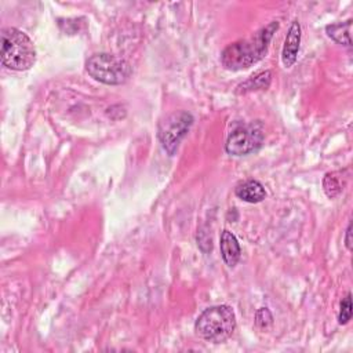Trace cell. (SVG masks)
I'll use <instances>...</instances> for the list:
<instances>
[{
	"instance_id": "6da1fadb",
	"label": "cell",
	"mask_w": 353,
	"mask_h": 353,
	"mask_svg": "<svg viewBox=\"0 0 353 353\" xmlns=\"http://www.w3.org/2000/svg\"><path fill=\"white\" fill-rule=\"evenodd\" d=\"M277 30L279 23L272 21L269 25L258 31L253 38L229 45L221 54L223 65L229 71H242L250 68L265 57L273 34Z\"/></svg>"
},
{
	"instance_id": "7a4b0ae2",
	"label": "cell",
	"mask_w": 353,
	"mask_h": 353,
	"mask_svg": "<svg viewBox=\"0 0 353 353\" xmlns=\"http://www.w3.org/2000/svg\"><path fill=\"white\" fill-rule=\"evenodd\" d=\"M36 62L34 42L17 28L2 31V64L12 71H28Z\"/></svg>"
},
{
	"instance_id": "3957f363",
	"label": "cell",
	"mask_w": 353,
	"mask_h": 353,
	"mask_svg": "<svg viewBox=\"0 0 353 353\" xmlns=\"http://www.w3.org/2000/svg\"><path fill=\"white\" fill-rule=\"evenodd\" d=\"M236 328V315L228 305H217L202 312L195 323V330L207 342L221 343L232 337Z\"/></svg>"
},
{
	"instance_id": "277c9868",
	"label": "cell",
	"mask_w": 353,
	"mask_h": 353,
	"mask_svg": "<svg viewBox=\"0 0 353 353\" xmlns=\"http://www.w3.org/2000/svg\"><path fill=\"white\" fill-rule=\"evenodd\" d=\"M86 71L93 79L109 86L123 84L131 76V67L126 60L106 53L90 57L86 62Z\"/></svg>"
},
{
	"instance_id": "5b68a950",
	"label": "cell",
	"mask_w": 353,
	"mask_h": 353,
	"mask_svg": "<svg viewBox=\"0 0 353 353\" xmlns=\"http://www.w3.org/2000/svg\"><path fill=\"white\" fill-rule=\"evenodd\" d=\"M194 124V116L190 112L179 111L166 116L157 127V138L164 150L171 156L179 149L183 138Z\"/></svg>"
},
{
	"instance_id": "8992f818",
	"label": "cell",
	"mask_w": 353,
	"mask_h": 353,
	"mask_svg": "<svg viewBox=\"0 0 353 353\" xmlns=\"http://www.w3.org/2000/svg\"><path fill=\"white\" fill-rule=\"evenodd\" d=\"M265 141L264 131L260 126L250 123L236 127L228 137L225 150L232 156H246L257 152Z\"/></svg>"
},
{
	"instance_id": "52a82bcc",
	"label": "cell",
	"mask_w": 353,
	"mask_h": 353,
	"mask_svg": "<svg viewBox=\"0 0 353 353\" xmlns=\"http://www.w3.org/2000/svg\"><path fill=\"white\" fill-rule=\"evenodd\" d=\"M299 45H301V25L295 20L290 25L288 34L284 41L283 52H282V61L286 68H291L295 64L299 53Z\"/></svg>"
},
{
	"instance_id": "ba28073f",
	"label": "cell",
	"mask_w": 353,
	"mask_h": 353,
	"mask_svg": "<svg viewBox=\"0 0 353 353\" xmlns=\"http://www.w3.org/2000/svg\"><path fill=\"white\" fill-rule=\"evenodd\" d=\"M220 249H221V255L224 262L229 266V268H235L240 260V244L236 239V236L229 232V231H224L221 234V239H220Z\"/></svg>"
},
{
	"instance_id": "9c48e42d",
	"label": "cell",
	"mask_w": 353,
	"mask_h": 353,
	"mask_svg": "<svg viewBox=\"0 0 353 353\" xmlns=\"http://www.w3.org/2000/svg\"><path fill=\"white\" fill-rule=\"evenodd\" d=\"M235 195L243 202L260 203L266 198V191L261 183L255 180H247L236 187Z\"/></svg>"
},
{
	"instance_id": "30bf717a",
	"label": "cell",
	"mask_w": 353,
	"mask_h": 353,
	"mask_svg": "<svg viewBox=\"0 0 353 353\" xmlns=\"http://www.w3.org/2000/svg\"><path fill=\"white\" fill-rule=\"evenodd\" d=\"M271 82H272V72L271 71L260 72L255 76H251L244 83L239 84L238 89H236V94H247L250 91L266 90L271 86Z\"/></svg>"
},
{
	"instance_id": "8fae6325",
	"label": "cell",
	"mask_w": 353,
	"mask_h": 353,
	"mask_svg": "<svg viewBox=\"0 0 353 353\" xmlns=\"http://www.w3.org/2000/svg\"><path fill=\"white\" fill-rule=\"evenodd\" d=\"M350 31H352V20H348L345 23H338V24H331L326 28L327 35L335 41L339 45L343 46H352V39H350Z\"/></svg>"
},
{
	"instance_id": "7c38bea8",
	"label": "cell",
	"mask_w": 353,
	"mask_h": 353,
	"mask_svg": "<svg viewBox=\"0 0 353 353\" xmlns=\"http://www.w3.org/2000/svg\"><path fill=\"white\" fill-rule=\"evenodd\" d=\"M323 190L326 192V195L330 198V199H334L337 198L341 191H342V187H341V183L338 180V176L335 172H328L326 174L324 180H323Z\"/></svg>"
},
{
	"instance_id": "4fadbf2b",
	"label": "cell",
	"mask_w": 353,
	"mask_h": 353,
	"mask_svg": "<svg viewBox=\"0 0 353 353\" xmlns=\"http://www.w3.org/2000/svg\"><path fill=\"white\" fill-rule=\"evenodd\" d=\"M352 319V295L350 293L341 301L339 305V315H338V321L339 324H346Z\"/></svg>"
},
{
	"instance_id": "5bb4252c",
	"label": "cell",
	"mask_w": 353,
	"mask_h": 353,
	"mask_svg": "<svg viewBox=\"0 0 353 353\" xmlns=\"http://www.w3.org/2000/svg\"><path fill=\"white\" fill-rule=\"evenodd\" d=\"M255 324L261 330H266L273 324V316L268 308H260L255 313Z\"/></svg>"
},
{
	"instance_id": "9a60e30c",
	"label": "cell",
	"mask_w": 353,
	"mask_h": 353,
	"mask_svg": "<svg viewBox=\"0 0 353 353\" xmlns=\"http://www.w3.org/2000/svg\"><path fill=\"white\" fill-rule=\"evenodd\" d=\"M345 246L349 251L352 250V223L348 225V229L345 234Z\"/></svg>"
}]
</instances>
